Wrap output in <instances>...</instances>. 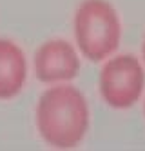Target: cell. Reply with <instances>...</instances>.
Here are the masks:
<instances>
[{
  "label": "cell",
  "instance_id": "obj_1",
  "mask_svg": "<svg viewBox=\"0 0 145 151\" xmlns=\"http://www.w3.org/2000/svg\"><path fill=\"white\" fill-rule=\"evenodd\" d=\"M42 140L54 149H74L89 131L91 111L84 93L71 84H53L40 95L35 109Z\"/></svg>",
  "mask_w": 145,
  "mask_h": 151
},
{
  "label": "cell",
  "instance_id": "obj_2",
  "mask_svg": "<svg viewBox=\"0 0 145 151\" xmlns=\"http://www.w3.org/2000/svg\"><path fill=\"white\" fill-rule=\"evenodd\" d=\"M74 42L80 55L91 62L113 57L121 40V22L109 0H82L73 18Z\"/></svg>",
  "mask_w": 145,
  "mask_h": 151
},
{
  "label": "cell",
  "instance_id": "obj_3",
  "mask_svg": "<svg viewBox=\"0 0 145 151\" xmlns=\"http://www.w3.org/2000/svg\"><path fill=\"white\" fill-rule=\"evenodd\" d=\"M98 88L102 100L113 109L132 107L145 88V68L134 55H116L104 60Z\"/></svg>",
  "mask_w": 145,
  "mask_h": 151
},
{
  "label": "cell",
  "instance_id": "obj_4",
  "mask_svg": "<svg viewBox=\"0 0 145 151\" xmlns=\"http://www.w3.org/2000/svg\"><path fill=\"white\" fill-rule=\"evenodd\" d=\"M35 75L42 84H65L80 73V55L71 42L51 38L35 53Z\"/></svg>",
  "mask_w": 145,
  "mask_h": 151
},
{
  "label": "cell",
  "instance_id": "obj_5",
  "mask_svg": "<svg viewBox=\"0 0 145 151\" xmlns=\"http://www.w3.org/2000/svg\"><path fill=\"white\" fill-rule=\"evenodd\" d=\"M27 80V58L22 47L9 38H0V100L22 93Z\"/></svg>",
  "mask_w": 145,
  "mask_h": 151
},
{
  "label": "cell",
  "instance_id": "obj_6",
  "mask_svg": "<svg viewBox=\"0 0 145 151\" xmlns=\"http://www.w3.org/2000/svg\"><path fill=\"white\" fill-rule=\"evenodd\" d=\"M141 57H143V68H145V38H143V46H141Z\"/></svg>",
  "mask_w": 145,
  "mask_h": 151
},
{
  "label": "cell",
  "instance_id": "obj_7",
  "mask_svg": "<svg viewBox=\"0 0 145 151\" xmlns=\"http://www.w3.org/2000/svg\"><path fill=\"white\" fill-rule=\"evenodd\" d=\"M143 113H145V102H143Z\"/></svg>",
  "mask_w": 145,
  "mask_h": 151
}]
</instances>
